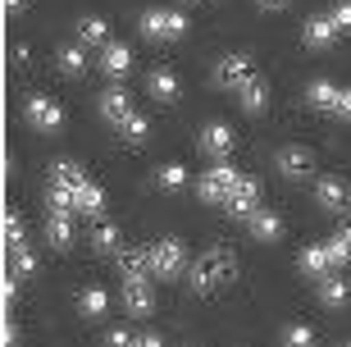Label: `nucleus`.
I'll use <instances>...</instances> for the list:
<instances>
[{
    "mask_svg": "<svg viewBox=\"0 0 351 347\" xmlns=\"http://www.w3.org/2000/svg\"><path fill=\"white\" fill-rule=\"evenodd\" d=\"M233 274H237V256L228 251V247H210V251L196 256V265L187 270V279H192V293H215V288H223V283H233Z\"/></svg>",
    "mask_w": 351,
    "mask_h": 347,
    "instance_id": "1",
    "label": "nucleus"
},
{
    "mask_svg": "<svg viewBox=\"0 0 351 347\" xmlns=\"http://www.w3.org/2000/svg\"><path fill=\"white\" fill-rule=\"evenodd\" d=\"M146 256H151V274H160V279H178V274L187 270V247H182L178 238H160V243H151Z\"/></svg>",
    "mask_w": 351,
    "mask_h": 347,
    "instance_id": "2",
    "label": "nucleus"
},
{
    "mask_svg": "<svg viewBox=\"0 0 351 347\" xmlns=\"http://www.w3.org/2000/svg\"><path fill=\"white\" fill-rule=\"evenodd\" d=\"M237 183H242V174H237L233 165H210L206 174H201V183H196V192H201V201H215V206H223L228 201V192H233Z\"/></svg>",
    "mask_w": 351,
    "mask_h": 347,
    "instance_id": "3",
    "label": "nucleus"
},
{
    "mask_svg": "<svg viewBox=\"0 0 351 347\" xmlns=\"http://www.w3.org/2000/svg\"><path fill=\"white\" fill-rule=\"evenodd\" d=\"M251 78H261L256 74V60H251V55H223L219 65H215V82H219V87H228V91H242L251 82Z\"/></svg>",
    "mask_w": 351,
    "mask_h": 347,
    "instance_id": "4",
    "label": "nucleus"
},
{
    "mask_svg": "<svg viewBox=\"0 0 351 347\" xmlns=\"http://www.w3.org/2000/svg\"><path fill=\"white\" fill-rule=\"evenodd\" d=\"M142 32L156 41H178L182 32H187V14L178 10H146L142 14Z\"/></svg>",
    "mask_w": 351,
    "mask_h": 347,
    "instance_id": "5",
    "label": "nucleus"
},
{
    "mask_svg": "<svg viewBox=\"0 0 351 347\" xmlns=\"http://www.w3.org/2000/svg\"><path fill=\"white\" fill-rule=\"evenodd\" d=\"M23 119L32 124V128H41V133H60L64 128V110H60L51 96H37V91L23 101Z\"/></svg>",
    "mask_w": 351,
    "mask_h": 347,
    "instance_id": "6",
    "label": "nucleus"
},
{
    "mask_svg": "<svg viewBox=\"0 0 351 347\" xmlns=\"http://www.w3.org/2000/svg\"><path fill=\"white\" fill-rule=\"evenodd\" d=\"M223 210H228L233 219H251L256 210H261V183L242 174V183H237L233 192H228V201H223Z\"/></svg>",
    "mask_w": 351,
    "mask_h": 347,
    "instance_id": "7",
    "label": "nucleus"
},
{
    "mask_svg": "<svg viewBox=\"0 0 351 347\" xmlns=\"http://www.w3.org/2000/svg\"><path fill=\"white\" fill-rule=\"evenodd\" d=\"M123 311L146 320L151 311H156V293H151V283L146 279H123Z\"/></svg>",
    "mask_w": 351,
    "mask_h": 347,
    "instance_id": "8",
    "label": "nucleus"
},
{
    "mask_svg": "<svg viewBox=\"0 0 351 347\" xmlns=\"http://www.w3.org/2000/svg\"><path fill=\"white\" fill-rule=\"evenodd\" d=\"M233 146H237V137H233V128H228V124H206V128H201V151H206V155L228 160V155H233Z\"/></svg>",
    "mask_w": 351,
    "mask_h": 347,
    "instance_id": "9",
    "label": "nucleus"
},
{
    "mask_svg": "<svg viewBox=\"0 0 351 347\" xmlns=\"http://www.w3.org/2000/svg\"><path fill=\"white\" fill-rule=\"evenodd\" d=\"M315 165V155L306 151V146H283V151L274 155V169L283 174V179H306Z\"/></svg>",
    "mask_w": 351,
    "mask_h": 347,
    "instance_id": "10",
    "label": "nucleus"
},
{
    "mask_svg": "<svg viewBox=\"0 0 351 347\" xmlns=\"http://www.w3.org/2000/svg\"><path fill=\"white\" fill-rule=\"evenodd\" d=\"M301 41H306L311 51H328V46L338 41V27L328 23V14H315V19L301 23Z\"/></svg>",
    "mask_w": 351,
    "mask_h": 347,
    "instance_id": "11",
    "label": "nucleus"
},
{
    "mask_svg": "<svg viewBox=\"0 0 351 347\" xmlns=\"http://www.w3.org/2000/svg\"><path fill=\"white\" fill-rule=\"evenodd\" d=\"M46 243L55 251H69L73 247V210H51L46 215Z\"/></svg>",
    "mask_w": 351,
    "mask_h": 347,
    "instance_id": "12",
    "label": "nucleus"
},
{
    "mask_svg": "<svg viewBox=\"0 0 351 347\" xmlns=\"http://www.w3.org/2000/svg\"><path fill=\"white\" fill-rule=\"evenodd\" d=\"M96 110H101L105 124H114V128H119V124H123V119L132 115L128 91H123V87H105V91H101V101H96Z\"/></svg>",
    "mask_w": 351,
    "mask_h": 347,
    "instance_id": "13",
    "label": "nucleus"
},
{
    "mask_svg": "<svg viewBox=\"0 0 351 347\" xmlns=\"http://www.w3.org/2000/svg\"><path fill=\"white\" fill-rule=\"evenodd\" d=\"M114 265L123 279H146L151 274V256H146V247H123V251H114Z\"/></svg>",
    "mask_w": 351,
    "mask_h": 347,
    "instance_id": "14",
    "label": "nucleus"
},
{
    "mask_svg": "<svg viewBox=\"0 0 351 347\" xmlns=\"http://www.w3.org/2000/svg\"><path fill=\"white\" fill-rule=\"evenodd\" d=\"M101 69L110 78H128V69H132V51L128 46H123V41H110V46H101Z\"/></svg>",
    "mask_w": 351,
    "mask_h": 347,
    "instance_id": "15",
    "label": "nucleus"
},
{
    "mask_svg": "<svg viewBox=\"0 0 351 347\" xmlns=\"http://www.w3.org/2000/svg\"><path fill=\"white\" fill-rule=\"evenodd\" d=\"M315 201H319V210L338 215V210L347 206V183H342V179H319V183H315Z\"/></svg>",
    "mask_w": 351,
    "mask_h": 347,
    "instance_id": "16",
    "label": "nucleus"
},
{
    "mask_svg": "<svg viewBox=\"0 0 351 347\" xmlns=\"http://www.w3.org/2000/svg\"><path fill=\"white\" fill-rule=\"evenodd\" d=\"M78 41L82 46H110V23L101 14H82L78 19Z\"/></svg>",
    "mask_w": 351,
    "mask_h": 347,
    "instance_id": "17",
    "label": "nucleus"
},
{
    "mask_svg": "<svg viewBox=\"0 0 351 347\" xmlns=\"http://www.w3.org/2000/svg\"><path fill=\"white\" fill-rule=\"evenodd\" d=\"M237 105H242L247 115H261L265 105H269V82H265V78H251L247 87L237 91Z\"/></svg>",
    "mask_w": 351,
    "mask_h": 347,
    "instance_id": "18",
    "label": "nucleus"
},
{
    "mask_svg": "<svg viewBox=\"0 0 351 347\" xmlns=\"http://www.w3.org/2000/svg\"><path fill=\"white\" fill-rule=\"evenodd\" d=\"M146 87H151V96H156V101H165V105H169V101H178V96H182V82L169 74V69H156V74L146 78Z\"/></svg>",
    "mask_w": 351,
    "mask_h": 347,
    "instance_id": "19",
    "label": "nucleus"
},
{
    "mask_svg": "<svg viewBox=\"0 0 351 347\" xmlns=\"http://www.w3.org/2000/svg\"><path fill=\"white\" fill-rule=\"evenodd\" d=\"M73 206H78L82 215L101 219V215H105V192L96 188V183H82V188H73Z\"/></svg>",
    "mask_w": 351,
    "mask_h": 347,
    "instance_id": "20",
    "label": "nucleus"
},
{
    "mask_svg": "<svg viewBox=\"0 0 351 347\" xmlns=\"http://www.w3.org/2000/svg\"><path fill=\"white\" fill-rule=\"evenodd\" d=\"M319 302H324V306H333V311H342V306L351 302L347 279H338V274H324V279H319Z\"/></svg>",
    "mask_w": 351,
    "mask_h": 347,
    "instance_id": "21",
    "label": "nucleus"
},
{
    "mask_svg": "<svg viewBox=\"0 0 351 347\" xmlns=\"http://www.w3.org/2000/svg\"><path fill=\"white\" fill-rule=\"evenodd\" d=\"M51 183H60V188H82V183H91V179H87V169H82L78 160H55Z\"/></svg>",
    "mask_w": 351,
    "mask_h": 347,
    "instance_id": "22",
    "label": "nucleus"
},
{
    "mask_svg": "<svg viewBox=\"0 0 351 347\" xmlns=\"http://www.w3.org/2000/svg\"><path fill=\"white\" fill-rule=\"evenodd\" d=\"M297 265H301V274H315V279H324L328 265H333V256H328V243H324V247H306Z\"/></svg>",
    "mask_w": 351,
    "mask_h": 347,
    "instance_id": "23",
    "label": "nucleus"
},
{
    "mask_svg": "<svg viewBox=\"0 0 351 347\" xmlns=\"http://www.w3.org/2000/svg\"><path fill=\"white\" fill-rule=\"evenodd\" d=\"M247 224H251V238H261V243H274V238L283 233V219L274 215V210H256Z\"/></svg>",
    "mask_w": 351,
    "mask_h": 347,
    "instance_id": "24",
    "label": "nucleus"
},
{
    "mask_svg": "<svg viewBox=\"0 0 351 347\" xmlns=\"http://www.w3.org/2000/svg\"><path fill=\"white\" fill-rule=\"evenodd\" d=\"M119 243H123V233H119L114 224H110V219H96V229H91V247L110 256V251H123Z\"/></svg>",
    "mask_w": 351,
    "mask_h": 347,
    "instance_id": "25",
    "label": "nucleus"
},
{
    "mask_svg": "<svg viewBox=\"0 0 351 347\" xmlns=\"http://www.w3.org/2000/svg\"><path fill=\"white\" fill-rule=\"evenodd\" d=\"M55 65H60V74L78 78V74H87V51H82V46H60Z\"/></svg>",
    "mask_w": 351,
    "mask_h": 347,
    "instance_id": "26",
    "label": "nucleus"
},
{
    "mask_svg": "<svg viewBox=\"0 0 351 347\" xmlns=\"http://www.w3.org/2000/svg\"><path fill=\"white\" fill-rule=\"evenodd\" d=\"M306 101H311L315 110H333V101H338V87H333L328 78H315L311 87H306Z\"/></svg>",
    "mask_w": 351,
    "mask_h": 347,
    "instance_id": "27",
    "label": "nucleus"
},
{
    "mask_svg": "<svg viewBox=\"0 0 351 347\" xmlns=\"http://www.w3.org/2000/svg\"><path fill=\"white\" fill-rule=\"evenodd\" d=\"M10 274H14V279H32V274H37L32 247H14V251H10Z\"/></svg>",
    "mask_w": 351,
    "mask_h": 347,
    "instance_id": "28",
    "label": "nucleus"
},
{
    "mask_svg": "<svg viewBox=\"0 0 351 347\" xmlns=\"http://www.w3.org/2000/svg\"><path fill=\"white\" fill-rule=\"evenodd\" d=\"M146 133H151V124H146V119L137 115V110H132V115L123 119V124H119V137L128 142V146H142V142H146Z\"/></svg>",
    "mask_w": 351,
    "mask_h": 347,
    "instance_id": "29",
    "label": "nucleus"
},
{
    "mask_svg": "<svg viewBox=\"0 0 351 347\" xmlns=\"http://www.w3.org/2000/svg\"><path fill=\"white\" fill-rule=\"evenodd\" d=\"M78 311H82V315H87V320H101L105 311H110V297H105L101 288H87V293L78 297Z\"/></svg>",
    "mask_w": 351,
    "mask_h": 347,
    "instance_id": "30",
    "label": "nucleus"
},
{
    "mask_svg": "<svg viewBox=\"0 0 351 347\" xmlns=\"http://www.w3.org/2000/svg\"><path fill=\"white\" fill-rule=\"evenodd\" d=\"M328 256H333V265H347V260H351V224H342V229L333 233V243H328Z\"/></svg>",
    "mask_w": 351,
    "mask_h": 347,
    "instance_id": "31",
    "label": "nucleus"
},
{
    "mask_svg": "<svg viewBox=\"0 0 351 347\" xmlns=\"http://www.w3.org/2000/svg\"><path fill=\"white\" fill-rule=\"evenodd\" d=\"M156 183L169 188V192H178V188H187V169L182 165H165V169H156Z\"/></svg>",
    "mask_w": 351,
    "mask_h": 347,
    "instance_id": "32",
    "label": "nucleus"
},
{
    "mask_svg": "<svg viewBox=\"0 0 351 347\" xmlns=\"http://www.w3.org/2000/svg\"><path fill=\"white\" fill-rule=\"evenodd\" d=\"M5 247H10V251H14V247H27V233H23V219L14 215V210H10V215H5Z\"/></svg>",
    "mask_w": 351,
    "mask_h": 347,
    "instance_id": "33",
    "label": "nucleus"
},
{
    "mask_svg": "<svg viewBox=\"0 0 351 347\" xmlns=\"http://www.w3.org/2000/svg\"><path fill=\"white\" fill-rule=\"evenodd\" d=\"M283 347H315L311 324H287L283 329Z\"/></svg>",
    "mask_w": 351,
    "mask_h": 347,
    "instance_id": "34",
    "label": "nucleus"
},
{
    "mask_svg": "<svg viewBox=\"0 0 351 347\" xmlns=\"http://www.w3.org/2000/svg\"><path fill=\"white\" fill-rule=\"evenodd\" d=\"M46 201H51V210H78V206H73V188H60V183H51Z\"/></svg>",
    "mask_w": 351,
    "mask_h": 347,
    "instance_id": "35",
    "label": "nucleus"
},
{
    "mask_svg": "<svg viewBox=\"0 0 351 347\" xmlns=\"http://www.w3.org/2000/svg\"><path fill=\"white\" fill-rule=\"evenodd\" d=\"M328 23L338 27V32H351V0H338V5L328 10Z\"/></svg>",
    "mask_w": 351,
    "mask_h": 347,
    "instance_id": "36",
    "label": "nucleus"
},
{
    "mask_svg": "<svg viewBox=\"0 0 351 347\" xmlns=\"http://www.w3.org/2000/svg\"><path fill=\"white\" fill-rule=\"evenodd\" d=\"M333 115L351 124V87H338V101H333Z\"/></svg>",
    "mask_w": 351,
    "mask_h": 347,
    "instance_id": "37",
    "label": "nucleus"
},
{
    "mask_svg": "<svg viewBox=\"0 0 351 347\" xmlns=\"http://www.w3.org/2000/svg\"><path fill=\"white\" fill-rule=\"evenodd\" d=\"M137 343V338L128 334V329H110V334H105V347H132Z\"/></svg>",
    "mask_w": 351,
    "mask_h": 347,
    "instance_id": "38",
    "label": "nucleus"
},
{
    "mask_svg": "<svg viewBox=\"0 0 351 347\" xmlns=\"http://www.w3.org/2000/svg\"><path fill=\"white\" fill-rule=\"evenodd\" d=\"M19 283H23V279H14V274L5 279V302H14V297H19Z\"/></svg>",
    "mask_w": 351,
    "mask_h": 347,
    "instance_id": "39",
    "label": "nucleus"
},
{
    "mask_svg": "<svg viewBox=\"0 0 351 347\" xmlns=\"http://www.w3.org/2000/svg\"><path fill=\"white\" fill-rule=\"evenodd\" d=\"M19 343V329H14V320H5V347Z\"/></svg>",
    "mask_w": 351,
    "mask_h": 347,
    "instance_id": "40",
    "label": "nucleus"
},
{
    "mask_svg": "<svg viewBox=\"0 0 351 347\" xmlns=\"http://www.w3.org/2000/svg\"><path fill=\"white\" fill-rule=\"evenodd\" d=\"M132 347H160V338H156V334H142V338H137Z\"/></svg>",
    "mask_w": 351,
    "mask_h": 347,
    "instance_id": "41",
    "label": "nucleus"
},
{
    "mask_svg": "<svg viewBox=\"0 0 351 347\" xmlns=\"http://www.w3.org/2000/svg\"><path fill=\"white\" fill-rule=\"evenodd\" d=\"M256 5H261V10H283L287 0H256Z\"/></svg>",
    "mask_w": 351,
    "mask_h": 347,
    "instance_id": "42",
    "label": "nucleus"
},
{
    "mask_svg": "<svg viewBox=\"0 0 351 347\" xmlns=\"http://www.w3.org/2000/svg\"><path fill=\"white\" fill-rule=\"evenodd\" d=\"M23 5H27V0H5V10H10V14H19Z\"/></svg>",
    "mask_w": 351,
    "mask_h": 347,
    "instance_id": "43",
    "label": "nucleus"
},
{
    "mask_svg": "<svg viewBox=\"0 0 351 347\" xmlns=\"http://www.w3.org/2000/svg\"><path fill=\"white\" fill-rule=\"evenodd\" d=\"M182 5H192V0H182Z\"/></svg>",
    "mask_w": 351,
    "mask_h": 347,
    "instance_id": "44",
    "label": "nucleus"
},
{
    "mask_svg": "<svg viewBox=\"0 0 351 347\" xmlns=\"http://www.w3.org/2000/svg\"><path fill=\"white\" fill-rule=\"evenodd\" d=\"M347 347H351V343H347Z\"/></svg>",
    "mask_w": 351,
    "mask_h": 347,
    "instance_id": "45",
    "label": "nucleus"
}]
</instances>
